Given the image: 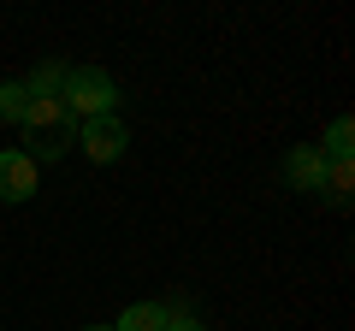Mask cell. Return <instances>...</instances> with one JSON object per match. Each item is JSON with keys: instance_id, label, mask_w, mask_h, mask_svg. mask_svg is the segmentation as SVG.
<instances>
[{"instance_id": "9c48e42d", "label": "cell", "mask_w": 355, "mask_h": 331, "mask_svg": "<svg viewBox=\"0 0 355 331\" xmlns=\"http://www.w3.org/2000/svg\"><path fill=\"white\" fill-rule=\"evenodd\" d=\"M349 148H355V125L338 118V125L326 130V142H320V154H326V160H349Z\"/></svg>"}, {"instance_id": "8fae6325", "label": "cell", "mask_w": 355, "mask_h": 331, "mask_svg": "<svg viewBox=\"0 0 355 331\" xmlns=\"http://www.w3.org/2000/svg\"><path fill=\"white\" fill-rule=\"evenodd\" d=\"M83 331H101V325H83Z\"/></svg>"}, {"instance_id": "3957f363", "label": "cell", "mask_w": 355, "mask_h": 331, "mask_svg": "<svg viewBox=\"0 0 355 331\" xmlns=\"http://www.w3.org/2000/svg\"><path fill=\"white\" fill-rule=\"evenodd\" d=\"M77 136H83V160H95V166L125 160V148H130V130L119 125V118H95V125H83Z\"/></svg>"}, {"instance_id": "ba28073f", "label": "cell", "mask_w": 355, "mask_h": 331, "mask_svg": "<svg viewBox=\"0 0 355 331\" xmlns=\"http://www.w3.org/2000/svg\"><path fill=\"white\" fill-rule=\"evenodd\" d=\"M65 77H71V65H60V60H42L36 71L24 77V89H30V95H60V89H65Z\"/></svg>"}, {"instance_id": "5b68a950", "label": "cell", "mask_w": 355, "mask_h": 331, "mask_svg": "<svg viewBox=\"0 0 355 331\" xmlns=\"http://www.w3.org/2000/svg\"><path fill=\"white\" fill-rule=\"evenodd\" d=\"M284 178H291V190L320 195V178H326V154H320V148H291V160H284Z\"/></svg>"}, {"instance_id": "52a82bcc", "label": "cell", "mask_w": 355, "mask_h": 331, "mask_svg": "<svg viewBox=\"0 0 355 331\" xmlns=\"http://www.w3.org/2000/svg\"><path fill=\"white\" fill-rule=\"evenodd\" d=\"M113 331H166V307H160V302H137V307L119 314Z\"/></svg>"}, {"instance_id": "6da1fadb", "label": "cell", "mask_w": 355, "mask_h": 331, "mask_svg": "<svg viewBox=\"0 0 355 331\" xmlns=\"http://www.w3.org/2000/svg\"><path fill=\"white\" fill-rule=\"evenodd\" d=\"M24 130H30V160H60V154H71V142H77V125H71V113H65V101L60 95H30V107H24Z\"/></svg>"}, {"instance_id": "7c38bea8", "label": "cell", "mask_w": 355, "mask_h": 331, "mask_svg": "<svg viewBox=\"0 0 355 331\" xmlns=\"http://www.w3.org/2000/svg\"><path fill=\"white\" fill-rule=\"evenodd\" d=\"M101 331H113V325H101Z\"/></svg>"}, {"instance_id": "7a4b0ae2", "label": "cell", "mask_w": 355, "mask_h": 331, "mask_svg": "<svg viewBox=\"0 0 355 331\" xmlns=\"http://www.w3.org/2000/svg\"><path fill=\"white\" fill-rule=\"evenodd\" d=\"M65 113H71V125H95V118H113L119 107V83L107 71H95V65H71V77H65V89H60Z\"/></svg>"}, {"instance_id": "277c9868", "label": "cell", "mask_w": 355, "mask_h": 331, "mask_svg": "<svg viewBox=\"0 0 355 331\" xmlns=\"http://www.w3.org/2000/svg\"><path fill=\"white\" fill-rule=\"evenodd\" d=\"M36 195V160L24 148H0V202H30Z\"/></svg>"}, {"instance_id": "30bf717a", "label": "cell", "mask_w": 355, "mask_h": 331, "mask_svg": "<svg viewBox=\"0 0 355 331\" xmlns=\"http://www.w3.org/2000/svg\"><path fill=\"white\" fill-rule=\"evenodd\" d=\"M24 107H30L24 83H0V118H6V125H24Z\"/></svg>"}, {"instance_id": "8992f818", "label": "cell", "mask_w": 355, "mask_h": 331, "mask_svg": "<svg viewBox=\"0 0 355 331\" xmlns=\"http://www.w3.org/2000/svg\"><path fill=\"white\" fill-rule=\"evenodd\" d=\"M320 195L331 207H349L355 202V166L349 160H326V178H320Z\"/></svg>"}]
</instances>
